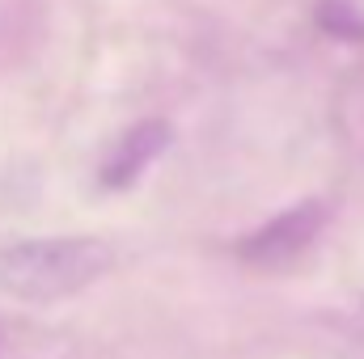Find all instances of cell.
<instances>
[{
  "mask_svg": "<svg viewBox=\"0 0 364 359\" xmlns=\"http://www.w3.org/2000/svg\"><path fill=\"white\" fill-rule=\"evenodd\" d=\"M360 317H364V304H360Z\"/></svg>",
  "mask_w": 364,
  "mask_h": 359,
  "instance_id": "5",
  "label": "cell"
},
{
  "mask_svg": "<svg viewBox=\"0 0 364 359\" xmlns=\"http://www.w3.org/2000/svg\"><path fill=\"white\" fill-rule=\"evenodd\" d=\"M318 26L335 38H348V43H364V17L348 4V0H322L318 4Z\"/></svg>",
  "mask_w": 364,
  "mask_h": 359,
  "instance_id": "4",
  "label": "cell"
},
{
  "mask_svg": "<svg viewBox=\"0 0 364 359\" xmlns=\"http://www.w3.org/2000/svg\"><path fill=\"white\" fill-rule=\"evenodd\" d=\"M170 123H161V118H144V123H136V127H127L114 144H110V153L102 157V165H97V182L106 186V190H123V186H132V182L140 178L166 148H170Z\"/></svg>",
  "mask_w": 364,
  "mask_h": 359,
  "instance_id": "3",
  "label": "cell"
},
{
  "mask_svg": "<svg viewBox=\"0 0 364 359\" xmlns=\"http://www.w3.org/2000/svg\"><path fill=\"white\" fill-rule=\"evenodd\" d=\"M114 267L102 237H30L0 250V292L26 304H55L93 287Z\"/></svg>",
  "mask_w": 364,
  "mask_h": 359,
  "instance_id": "1",
  "label": "cell"
},
{
  "mask_svg": "<svg viewBox=\"0 0 364 359\" xmlns=\"http://www.w3.org/2000/svg\"><path fill=\"white\" fill-rule=\"evenodd\" d=\"M322 228H326V203L305 199V203L279 211L275 220H267L263 228H255L250 237H242L237 258L255 270H284L318 241Z\"/></svg>",
  "mask_w": 364,
  "mask_h": 359,
  "instance_id": "2",
  "label": "cell"
}]
</instances>
